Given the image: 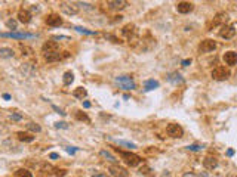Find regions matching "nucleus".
<instances>
[{"instance_id": "1", "label": "nucleus", "mask_w": 237, "mask_h": 177, "mask_svg": "<svg viewBox=\"0 0 237 177\" xmlns=\"http://www.w3.org/2000/svg\"><path fill=\"white\" fill-rule=\"evenodd\" d=\"M118 151V148H117ZM120 153V157H122V160L126 162L129 167H138L139 164H141V157H138L136 153H130V152H123V151H118Z\"/></svg>"}, {"instance_id": "2", "label": "nucleus", "mask_w": 237, "mask_h": 177, "mask_svg": "<svg viewBox=\"0 0 237 177\" xmlns=\"http://www.w3.org/2000/svg\"><path fill=\"white\" fill-rule=\"evenodd\" d=\"M59 9L65 13V15H68V17H73V15H77L79 13V5L77 3H74V2H61L59 3Z\"/></svg>"}, {"instance_id": "3", "label": "nucleus", "mask_w": 237, "mask_h": 177, "mask_svg": "<svg viewBox=\"0 0 237 177\" xmlns=\"http://www.w3.org/2000/svg\"><path fill=\"white\" fill-rule=\"evenodd\" d=\"M116 83L118 84L120 89H123V90H134L136 86H135V81L132 80V77L129 76H120L116 78Z\"/></svg>"}, {"instance_id": "4", "label": "nucleus", "mask_w": 237, "mask_h": 177, "mask_svg": "<svg viewBox=\"0 0 237 177\" xmlns=\"http://www.w3.org/2000/svg\"><path fill=\"white\" fill-rule=\"evenodd\" d=\"M228 21V13L227 12H218L215 17H213V19H212V22L208 25V28L209 30H212V27H218V25H225V22Z\"/></svg>"}, {"instance_id": "5", "label": "nucleus", "mask_w": 237, "mask_h": 177, "mask_svg": "<svg viewBox=\"0 0 237 177\" xmlns=\"http://www.w3.org/2000/svg\"><path fill=\"white\" fill-rule=\"evenodd\" d=\"M166 133H168V136L173 137V139H179V137H182V135H184V128L179 126V124L172 123V124H169V126L166 127Z\"/></svg>"}, {"instance_id": "6", "label": "nucleus", "mask_w": 237, "mask_h": 177, "mask_svg": "<svg viewBox=\"0 0 237 177\" xmlns=\"http://www.w3.org/2000/svg\"><path fill=\"white\" fill-rule=\"evenodd\" d=\"M230 77V71L225 67H216L212 71V78L216 81H224Z\"/></svg>"}, {"instance_id": "7", "label": "nucleus", "mask_w": 237, "mask_h": 177, "mask_svg": "<svg viewBox=\"0 0 237 177\" xmlns=\"http://www.w3.org/2000/svg\"><path fill=\"white\" fill-rule=\"evenodd\" d=\"M0 37H6V39H15V40H25V39H34L36 35L27 33H0Z\"/></svg>"}, {"instance_id": "8", "label": "nucleus", "mask_w": 237, "mask_h": 177, "mask_svg": "<svg viewBox=\"0 0 237 177\" xmlns=\"http://www.w3.org/2000/svg\"><path fill=\"white\" fill-rule=\"evenodd\" d=\"M215 49H216V42L212 40V39H206V40H203V42L200 43V46H199V50L203 52V53L213 52Z\"/></svg>"}, {"instance_id": "9", "label": "nucleus", "mask_w": 237, "mask_h": 177, "mask_svg": "<svg viewBox=\"0 0 237 177\" xmlns=\"http://www.w3.org/2000/svg\"><path fill=\"white\" fill-rule=\"evenodd\" d=\"M236 35V28L233 25H222L220 30V37L228 40V39H233Z\"/></svg>"}, {"instance_id": "10", "label": "nucleus", "mask_w": 237, "mask_h": 177, "mask_svg": "<svg viewBox=\"0 0 237 177\" xmlns=\"http://www.w3.org/2000/svg\"><path fill=\"white\" fill-rule=\"evenodd\" d=\"M46 24L49 27H59L62 25V18L59 17L58 13H49L46 17Z\"/></svg>"}, {"instance_id": "11", "label": "nucleus", "mask_w": 237, "mask_h": 177, "mask_svg": "<svg viewBox=\"0 0 237 177\" xmlns=\"http://www.w3.org/2000/svg\"><path fill=\"white\" fill-rule=\"evenodd\" d=\"M42 50L43 53H55V52H59V44L56 42H46L45 44L42 46Z\"/></svg>"}, {"instance_id": "12", "label": "nucleus", "mask_w": 237, "mask_h": 177, "mask_svg": "<svg viewBox=\"0 0 237 177\" xmlns=\"http://www.w3.org/2000/svg\"><path fill=\"white\" fill-rule=\"evenodd\" d=\"M224 62L227 64V65H230V67H234V65H237V53L233 50H228L224 53Z\"/></svg>"}, {"instance_id": "13", "label": "nucleus", "mask_w": 237, "mask_h": 177, "mask_svg": "<svg viewBox=\"0 0 237 177\" xmlns=\"http://www.w3.org/2000/svg\"><path fill=\"white\" fill-rule=\"evenodd\" d=\"M31 12L30 10H27V9L21 8L18 10V21L19 22H22V24H28L30 21H31Z\"/></svg>"}, {"instance_id": "14", "label": "nucleus", "mask_w": 237, "mask_h": 177, "mask_svg": "<svg viewBox=\"0 0 237 177\" xmlns=\"http://www.w3.org/2000/svg\"><path fill=\"white\" fill-rule=\"evenodd\" d=\"M110 173L114 177H130L129 173L126 171V168H123V167H120V165H111Z\"/></svg>"}, {"instance_id": "15", "label": "nucleus", "mask_w": 237, "mask_h": 177, "mask_svg": "<svg viewBox=\"0 0 237 177\" xmlns=\"http://www.w3.org/2000/svg\"><path fill=\"white\" fill-rule=\"evenodd\" d=\"M193 9H194V5L190 2H179L177 5V10L179 13H190Z\"/></svg>"}, {"instance_id": "16", "label": "nucleus", "mask_w": 237, "mask_h": 177, "mask_svg": "<svg viewBox=\"0 0 237 177\" xmlns=\"http://www.w3.org/2000/svg\"><path fill=\"white\" fill-rule=\"evenodd\" d=\"M122 33H123V35L126 37L127 40H132V39L135 37V34H136V27L134 25V24H127V25L123 27Z\"/></svg>"}, {"instance_id": "17", "label": "nucleus", "mask_w": 237, "mask_h": 177, "mask_svg": "<svg viewBox=\"0 0 237 177\" xmlns=\"http://www.w3.org/2000/svg\"><path fill=\"white\" fill-rule=\"evenodd\" d=\"M203 167L206 170L216 168V167H218V160H216L215 157H212V155H208V157L203 160Z\"/></svg>"}, {"instance_id": "18", "label": "nucleus", "mask_w": 237, "mask_h": 177, "mask_svg": "<svg viewBox=\"0 0 237 177\" xmlns=\"http://www.w3.org/2000/svg\"><path fill=\"white\" fill-rule=\"evenodd\" d=\"M107 5H108L111 9H117V10H120V9L126 8L127 2H125V0H108V2H107Z\"/></svg>"}, {"instance_id": "19", "label": "nucleus", "mask_w": 237, "mask_h": 177, "mask_svg": "<svg viewBox=\"0 0 237 177\" xmlns=\"http://www.w3.org/2000/svg\"><path fill=\"white\" fill-rule=\"evenodd\" d=\"M17 137H18V140L25 142V143H30V142H33L34 140V136L30 135V133H27V131H18Z\"/></svg>"}, {"instance_id": "20", "label": "nucleus", "mask_w": 237, "mask_h": 177, "mask_svg": "<svg viewBox=\"0 0 237 177\" xmlns=\"http://www.w3.org/2000/svg\"><path fill=\"white\" fill-rule=\"evenodd\" d=\"M15 56V52L12 50L10 47H0V58L3 59H10Z\"/></svg>"}, {"instance_id": "21", "label": "nucleus", "mask_w": 237, "mask_h": 177, "mask_svg": "<svg viewBox=\"0 0 237 177\" xmlns=\"http://www.w3.org/2000/svg\"><path fill=\"white\" fill-rule=\"evenodd\" d=\"M168 81H169V83H173V84H181V83L184 81V78L181 77L179 72H172V74L168 76Z\"/></svg>"}, {"instance_id": "22", "label": "nucleus", "mask_w": 237, "mask_h": 177, "mask_svg": "<svg viewBox=\"0 0 237 177\" xmlns=\"http://www.w3.org/2000/svg\"><path fill=\"white\" fill-rule=\"evenodd\" d=\"M62 59V55L59 52H55V53H46L45 55V61L46 62H58Z\"/></svg>"}, {"instance_id": "23", "label": "nucleus", "mask_w": 237, "mask_h": 177, "mask_svg": "<svg viewBox=\"0 0 237 177\" xmlns=\"http://www.w3.org/2000/svg\"><path fill=\"white\" fill-rule=\"evenodd\" d=\"M53 170H55V167H52L51 164H48V162H43L42 165H40V174H46V176H51V174H53Z\"/></svg>"}, {"instance_id": "24", "label": "nucleus", "mask_w": 237, "mask_h": 177, "mask_svg": "<svg viewBox=\"0 0 237 177\" xmlns=\"http://www.w3.org/2000/svg\"><path fill=\"white\" fill-rule=\"evenodd\" d=\"M19 49H21V52H22V56H25V58H33L34 56V50L30 47V46L19 44Z\"/></svg>"}, {"instance_id": "25", "label": "nucleus", "mask_w": 237, "mask_h": 177, "mask_svg": "<svg viewBox=\"0 0 237 177\" xmlns=\"http://www.w3.org/2000/svg\"><path fill=\"white\" fill-rule=\"evenodd\" d=\"M73 96L77 98V99H82V101H83L86 96H87V92H86V89H83V87H77V89L73 90Z\"/></svg>"}, {"instance_id": "26", "label": "nucleus", "mask_w": 237, "mask_h": 177, "mask_svg": "<svg viewBox=\"0 0 237 177\" xmlns=\"http://www.w3.org/2000/svg\"><path fill=\"white\" fill-rule=\"evenodd\" d=\"M159 81H156V80H147L144 83V90L145 92H150V90H153V89H157L159 87Z\"/></svg>"}, {"instance_id": "27", "label": "nucleus", "mask_w": 237, "mask_h": 177, "mask_svg": "<svg viewBox=\"0 0 237 177\" xmlns=\"http://www.w3.org/2000/svg\"><path fill=\"white\" fill-rule=\"evenodd\" d=\"M73 81H74V74H73L71 71L64 72V77H62V83H64V86H70Z\"/></svg>"}, {"instance_id": "28", "label": "nucleus", "mask_w": 237, "mask_h": 177, "mask_svg": "<svg viewBox=\"0 0 237 177\" xmlns=\"http://www.w3.org/2000/svg\"><path fill=\"white\" fill-rule=\"evenodd\" d=\"M21 71L28 77H33L34 74H36V71H34V68L31 67V64H24V67L21 68Z\"/></svg>"}, {"instance_id": "29", "label": "nucleus", "mask_w": 237, "mask_h": 177, "mask_svg": "<svg viewBox=\"0 0 237 177\" xmlns=\"http://www.w3.org/2000/svg\"><path fill=\"white\" fill-rule=\"evenodd\" d=\"M99 155H101L104 160H107V161H111V162H116L117 161V158L113 155V153H110L108 151H99Z\"/></svg>"}, {"instance_id": "30", "label": "nucleus", "mask_w": 237, "mask_h": 177, "mask_svg": "<svg viewBox=\"0 0 237 177\" xmlns=\"http://www.w3.org/2000/svg\"><path fill=\"white\" fill-rule=\"evenodd\" d=\"M15 177H33V174L27 168H18L15 171Z\"/></svg>"}, {"instance_id": "31", "label": "nucleus", "mask_w": 237, "mask_h": 177, "mask_svg": "<svg viewBox=\"0 0 237 177\" xmlns=\"http://www.w3.org/2000/svg\"><path fill=\"white\" fill-rule=\"evenodd\" d=\"M27 130H30L33 133H40L42 131V127L39 126V124H36V123H28L27 124Z\"/></svg>"}, {"instance_id": "32", "label": "nucleus", "mask_w": 237, "mask_h": 177, "mask_svg": "<svg viewBox=\"0 0 237 177\" xmlns=\"http://www.w3.org/2000/svg\"><path fill=\"white\" fill-rule=\"evenodd\" d=\"M139 171H141V174H144V176H147V177H154V171H153L148 165H142Z\"/></svg>"}, {"instance_id": "33", "label": "nucleus", "mask_w": 237, "mask_h": 177, "mask_svg": "<svg viewBox=\"0 0 237 177\" xmlns=\"http://www.w3.org/2000/svg\"><path fill=\"white\" fill-rule=\"evenodd\" d=\"M116 143L118 146H125V148H129V149H135L136 148L135 143H130V142H126V140H116Z\"/></svg>"}, {"instance_id": "34", "label": "nucleus", "mask_w": 237, "mask_h": 177, "mask_svg": "<svg viewBox=\"0 0 237 177\" xmlns=\"http://www.w3.org/2000/svg\"><path fill=\"white\" fill-rule=\"evenodd\" d=\"M76 118L77 120H80V121H86V123H89L91 120H89V117L86 115L85 112H82V111H77L76 112Z\"/></svg>"}, {"instance_id": "35", "label": "nucleus", "mask_w": 237, "mask_h": 177, "mask_svg": "<svg viewBox=\"0 0 237 177\" xmlns=\"http://www.w3.org/2000/svg\"><path fill=\"white\" fill-rule=\"evenodd\" d=\"M6 27H8L9 30H17L18 22L15 21V19H8V21H6Z\"/></svg>"}, {"instance_id": "36", "label": "nucleus", "mask_w": 237, "mask_h": 177, "mask_svg": "<svg viewBox=\"0 0 237 177\" xmlns=\"http://www.w3.org/2000/svg\"><path fill=\"white\" fill-rule=\"evenodd\" d=\"M76 31L79 33H83V34H89V35H92V34H96L95 31H91V30H86V28H82V27H73Z\"/></svg>"}, {"instance_id": "37", "label": "nucleus", "mask_w": 237, "mask_h": 177, "mask_svg": "<svg viewBox=\"0 0 237 177\" xmlns=\"http://www.w3.org/2000/svg\"><path fill=\"white\" fill-rule=\"evenodd\" d=\"M53 174L56 177H64L65 174H67V170H64V168H55L53 170Z\"/></svg>"}, {"instance_id": "38", "label": "nucleus", "mask_w": 237, "mask_h": 177, "mask_svg": "<svg viewBox=\"0 0 237 177\" xmlns=\"http://www.w3.org/2000/svg\"><path fill=\"white\" fill-rule=\"evenodd\" d=\"M10 118H12L14 121H21V120H22V115H21V114H12Z\"/></svg>"}, {"instance_id": "39", "label": "nucleus", "mask_w": 237, "mask_h": 177, "mask_svg": "<svg viewBox=\"0 0 237 177\" xmlns=\"http://www.w3.org/2000/svg\"><path fill=\"white\" fill-rule=\"evenodd\" d=\"M187 149H188V151H200L202 146H199V145H191V146H188Z\"/></svg>"}, {"instance_id": "40", "label": "nucleus", "mask_w": 237, "mask_h": 177, "mask_svg": "<svg viewBox=\"0 0 237 177\" xmlns=\"http://www.w3.org/2000/svg\"><path fill=\"white\" fill-rule=\"evenodd\" d=\"M55 127H56V128H68L67 123H64V121H61V123H56V124H55Z\"/></svg>"}, {"instance_id": "41", "label": "nucleus", "mask_w": 237, "mask_h": 177, "mask_svg": "<svg viewBox=\"0 0 237 177\" xmlns=\"http://www.w3.org/2000/svg\"><path fill=\"white\" fill-rule=\"evenodd\" d=\"M52 39L53 40H70V37H67V35H53Z\"/></svg>"}, {"instance_id": "42", "label": "nucleus", "mask_w": 237, "mask_h": 177, "mask_svg": "<svg viewBox=\"0 0 237 177\" xmlns=\"http://www.w3.org/2000/svg\"><path fill=\"white\" fill-rule=\"evenodd\" d=\"M105 37H107V39H110V40H113V43H120V39L114 37V35H110V34H107Z\"/></svg>"}, {"instance_id": "43", "label": "nucleus", "mask_w": 237, "mask_h": 177, "mask_svg": "<svg viewBox=\"0 0 237 177\" xmlns=\"http://www.w3.org/2000/svg\"><path fill=\"white\" fill-rule=\"evenodd\" d=\"M30 9H31V12H39L40 10V5H33Z\"/></svg>"}, {"instance_id": "44", "label": "nucleus", "mask_w": 237, "mask_h": 177, "mask_svg": "<svg viewBox=\"0 0 237 177\" xmlns=\"http://www.w3.org/2000/svg\"><path fill=\"white\" fill-rule=\"evenodd\" d=\"M92 177H108L105 173H95V174H92Z\"/></svg>"}, {"instance_id": "45", "label": "nucleus", "mask_w": 237, "mask_h": 177, "mask_svg": "<svg viewBox=\"0 0 237 177\" xmlns=\"http://www.w3.org/2000/svg\"><path fill=\"white\" fill-rule=\"evenodd\" d=\"M191 64V59H185V61H182V67H188Z\"/></svg>"}, {"instance_id": "46", "label": "nucleus", "mask_w": 237, "mask_h": 177, "mask_svg": "<svg viewBox=\"0 0 237 177\" xmlns=\"http://www.w3.org/2000/svg\"><path fill=\"white\" fill-rule=\"evenodd\" d=\"M182 177H199V176H197V174H194V173H191V171H190V173H185V174H184Z\"/></svg>"}, {"instance_id": "47", "label": "nucleus", "mask_w": 237, "mask_h": 177, "mask_svg": "<svg viewBox=\"0 0 237 177\" xmlns=\"http://www.w3.org/2000/svg\"><path fill=\"white\" fill-rule=\"evenodd\" d=\"M52 108H53V109H55V111H58V112H59V114H61V115H65V112H64V111H61V109H59V108H58V106H55V105H52Z\"/></svg>"}, {"instance_id": "48", "label": "nucleus", "mask_w": 237, "mask_h": 177, "mask_svg": "<svg viewBox=\"0 0 237 177\" xmlns=\"http://www.w3.org/2000/svg\"><path fill=\"white\" fill-rule=\"evenodd\" d=\"M58 157H59V155H58V153H56V152H52L51 155H49V158H52V160H56Z\"/></svg>"}, {"instance_id": "49", "label": "nucleus", "mask_w": 237, "mask_h": 177, "mask_svg": "<svg viewBox=\"0 0 237 177\" xmlns=\"http://www.w3.org/2000/svg\"><path fill=\"white\" fill-rule=\"evenodd\" d=\"M74 151H76V148H67V152H70V153H74Z\"/></svg>"}, {"instance_id": "50", "label": "nucleus", "mask_w": 237, "mask_h": 177, "mask_svg": "<svg viewBox=\"0 0 237 177\" xmlns=\"http://www.w3.org/2000/svg\"><path fill=\"white\" fill-rule=\"evenodd\" d=\"M3 99H6V101H9V99H10V96H9L8 93H5V94H3Z\"/></svg>"}, {"instance_id": "51", "label": "nucleus", "mask_w": 237, "mask_h": 177, "mask_svg": "<svg viewBox=\"0 0 237 177\" xmlns=\"http://www.w3.org/2000/svg\"><path fill=\"white\" fill-rule=\"evenodd\" d=\"M83 106H85V108H91V103H89V102H83Z\"/></svg>"}, {"instance_id": "52", "label": "nucleus", "mask_w": 237, "mask_h": 177, "mask_svg": "<svg viewBox=\"0 0 237 177\" xmlns=\"http://www.w3.org/2000/svg\"><path fill=\"white\" fill-rule=\"evenodd\" d=\"M227 153H228V157H231V155L234 153V151H233V149H228V152H227Z\"/></svg>"}, {"instance_id": "53", "label": "nucleus", "mask_w": 237, "mask_h": 177, "mask_svg": "<svg viewBox=\"0 0 237 177\" xmlns=\"http://www.w3.org/2000/svg\"><path fill=\"white\" fill-rule=\"evenodd\" d=\"M200 177H208V174H206V173H202V174H200Z\"/></svg>"}]
</instances>
